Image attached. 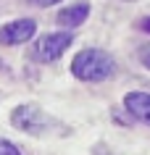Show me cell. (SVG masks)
I'll return each mask as SVG.
<instances>
[{
  "label": "cell",
  "instance_id": "6da1fadb",
  "mask_svg": "<svg viewBox=\"0 0 150 155\" xmlns=\"http://www.w3.org/2000/svg\"><path fill=\"white\" fill-rule=\"evenodd\" d=\"M71 71H74V76L82 79V82H103V79L113 76L116 61H113L105 50L87 48V50H82V53H76V58L71 61Z\"/></svg>",
  "mask_w": 150,
  "mask_h": 155
},
{
  "label": "cell",
  "instance_id": "7a4b0ae2",
  "mask_svg": "<svg viewBox=\"0 0 150 155\" xmlns=\"http://www.w3.org/2000/svg\"><path fill=\"white\" fill-rule=\"evenodd\" d=\"M71 42H74V34H71V32L45 34V37H40V40L34 42L32 58H34V61H40V63H50V61H55V58L63 55V50H66Z\"/></svg>",
  "mask_w": 150,
  "mask_h": 155
},
{
  "label": "cell",
  "instance_id": "3957f363",
  "mask_svg": "<svg viewBox=\"0 0 150 155\" xmlns=\"http://www.w3.org/2000/svg\"><path fill=\"white\" fill-rule=\"evenodd\" d=\"M11 124H13L16 129L26 131V134H42L45 129L53 126L50 116L42 113L37 105H21V108H16L13 116H11Z\"/></svg>",
  "mask_w": 150,
  "mask_h": 155
},
{
  "label": "cell",
  "instance_id": "277c9868",
  "mask_svg": "<svg viewBox=\"0 0 150 155\" xmlns=\"http://www.w3.org/2000/svg\"><path fill=\"white\" fill-rule=\"evenodd\" d=\"M34 32H37V24L32 18H18V21H11L0 29V45H21V42L32 40Z\"/></svg>",
  "mask_w": 150,
  "mask_h": 155
},
{
  "label": "cell",
  "instance_id": "5b68a950",
  "mask_svg": "<svg viewBox=\"0 0 150 155\" xmlns=\"http://www.w3.org/2000/svg\"><path fill=\"white\" fill-rule=\"evenodd\" d=\"M124 108H126V113H132L137 121L150 126V95L148 92H129L124 97Z\"/></svg>",
  "mask_w": 150,
  "mask_h": 155
},
{
  "label": "cell",
  "instance_id": "8992f818",
  "mask_svg": "<svg viewBox=\"0 0 150 155\" xmlns=\"http://www.w3.org/2000/svg\"><path fill=\"white\" fill-rule=\"evenodd\" d=\"M87 16H90V5H87V3H76V5H68V8H63L58 13V24L66 26V29H74V26H79Z\"/></svg>",
  "mask_w": 150,
  "mask_h": 155
},
{
  "label": "cell",
  "instance_id": "52a82bcc",
  "mask_svg": "<svg viewBox=\"0 0 150 155\" xmlns=\"http://www.w3.org/2000/svg\"><path fill=\"white\" fill-rule=\"evenodd\" d=\"M0 155H21L16 145H11L8 139H0Z\"/></svg>",
  "mask_w": 150,
  "mask_h": 155
},
{
  "label": "cell",
  "instance_id": "ba28073f",
  "mask_svg": "<svg viewBox=\"0 0 150 155\" xmlns=\"http://www.w3.org/2000/svg\"><path fill=\"white\" fill-rule=\"evenodd\" d=\"M140 61H142V63H145V66L150 68V45H145V48H140Z\"/></svg>",
  "mask_w": 150,
  "mask_h": 155
},
{
  "label": "cell",
  "instance_id": "9c48e42d",
  "mask_svg": "<svg viewBox=\"0 0 150 155\" xmlns=\"http://www.w3.org/2000/svg\"><path fill=\"white\" fill-rule=\"evenodd\" d=\"M29 3L40 5V8H48V5H55V3H61V0H29Z\"/></svg>",
  "mask_w": 150,
  "mask_h": 155
},
{
  "label": "cell",
  "instance_id": "30bf717a",
  "mask_svg": "<svg viewBox=\"0 0 150 155\" xmlns=\"http://www.w3.org/2000/svg\"><path fill=\"white\" fill-rule=\"evenodd\" d=\"M142 29H145V32L150 34V18H145V21H142Z\"/></svg>",
  "mask_w": 150,
  "mask_h": 155
}]
</instances>
